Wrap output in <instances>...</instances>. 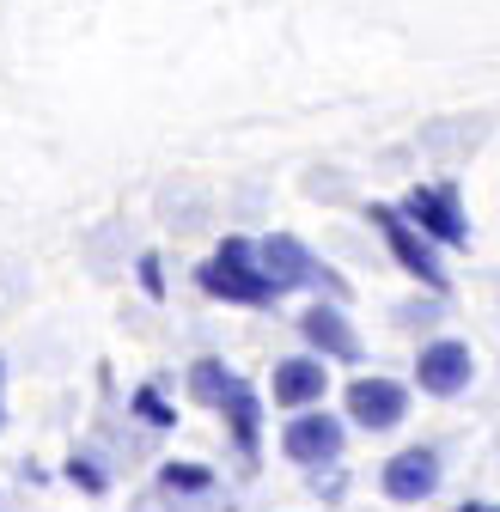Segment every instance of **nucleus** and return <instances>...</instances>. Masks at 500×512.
<instances>
[{
	"instance_id": "6e6552de",
	"label": "nucleus",
	"mask_w": 500,
	"mask_h": 512,
	"mask_svg": "<svg viewBox=\"0 0 500 512\" xmlns=\"http://www.w3.org/2000/svg\"><path fill=\"white\" fill-rule=\"evenodd\" d=\"M440 250H470V214H464V196L458 183H409L403 202H397Z\"/></svg>"
},
{
	"instance_id": "20e7f679",
	"label": "nucleus",
	"mask_w": 500,
	"mask_h": 512,
	"mask_svg": "<svg viewBox=\"0 0 500 512\" xmlns=\"http://www.w3.org/2000/svg\"><path fill=\"white\" fill-rule=\"evenodd\" d=\"M348 433H354L348 415H330V409L318 403V409H293V415L281 421V439H275V445H281V458H287L293 470L311 476V470H336V464H342Z\"/></svg>"
},
{
	"instance_id": "dca6fc26",
	"label": "nucleus",
	"mask_w": 500,
	"mask_h": 512,
	"mask_svg": "<svg viewBox=\"0 0 500 512\" xmlns=\"http://www.w3.org/2000/svg\"><path fill=\"white\" fill-rule=\"evenodd\" d=\"M440 305H446V293L409 299V305H397V324H403V330H433V324H440Z\"/></svg>"
},
{
	"instance_id": "39448f33",
	"label": "nucleus",
	"mask_w": 500,
	"mask_h": 512,
	"mask_svg": "<svg viewBox=\"0 0 500 512\" xmlns=\"http://www.w3.org/2000/svg\"><path fill=\"white\" fill-rule=\"evenodd\" d=\"M409 403H415V384L391 372H354L342 391V415L354 433H397L409 421Z\"/></svg>"
},
{
	"instance_id": "6ab92c4d",
	"label": "nucleus",
	"mask_w": 500,
	"mask_h": 512,
	"mask_svg": "<svg viewBox=\"0 0 500 512\" xmlns=\"http://www.w3.org/2000/svg\"><path fill=\"white\" fill-rule=\"evenodd\" d=\"M0 427H7V360H0Z\"/></svg>"
},
{
	"instance_id": "7ed1b4c3",
	"label": "nucleus",
	"mask_w": 500,
	"mask_h": 512,
	"mask_svg": "<svg viewBox=\"0 0 500 512\" xmlns=\"http://www.w3.org/2000/svg\"><path fill=\"white\" fill-rule=\"evenodd\" d=\"M257 250H263V269H269V281H275V293L287 299V293H324V299H348V281L324 263L318 250H311L305 238H293V232H269V238H257Z\"/></svg>"
},
{
	"instance_id": "f257e3e1",
	"label": "nucleus",
	"mask_w": 500,
	"mask_h": 512,
	"mask_svg": "<svg viewBox=\"0 0 500 512\" xmlns=\"http://www.w3.org/2000/svg\"><path fill=\"white\" fill-rule=\"evenodd\" d=\"M196 287L214 299V305H244V311H269L281 305L269 269H263V250L257 238H244V232H226L202 263H196Z\"/></svg>"
},
{
	"instance_id": "2eb2a0df",
	"label": "nucleus",
	"mask_w": 500,
	"mask_h": 512,
	"mask_svg": "<svg viewBox=\"0 0 500 512\" xmlns=\"http://www.w3.org/2000/svg\"><path fill=\"white\" fill-rule=\"evenodd\" d=\"M61 476H68V488H80L86 500H104L110 494V470H104L98 452H74L68 464H61Z\"/></svg>"
},
{
	"instance_id": "ddd939ff",
	"label": "nucleus",
	"mask_w": 500,
	"mask_h": 512,
	"mask_svg": "<svg viewBox=\"0 0 500 512\" xmlns=\"http://www.w3.org/2000/svg\"><path fill=\"white\" fill-rule=\"evenodd\" d=\"M238 384V366H226L220 354H202V360H190V372H183V391H190V403H202V409H220V397Z\"/></svg>"
},
{
	"instance_id": "9b49d317",
	"label": "nucleus",
	"mask_w": 500,
	"mask_h": 512,
	"mask_svg": "<svg viewBox=\"0 0 500 512\" xmlns=\"http://www.w3.org/2000/svg\"><path fill=\"white\" fill-rule=\"evenodd\" d=\"M220 427H226V439H232V452L244 458V464H257L263 458V391L250 384L244 372H238V384L220 397Z\"/></svg>"
},
{
	"instance_id": "4468645a",
	"label": "nucleus",
	"mask_w": 500,
	"mask_h": 512,
	"mask_svg": "<svg viewBox=\"0 0 500 512\" xmlns=\"http://www.w3.org/2000/svg\"><path fill=\"white\" fill-rule=\"evenodd\" d=\"M129 415L141 427H153V433H171L177 427V403L165 397V384H135V391H129Z\"/></svg>"
},
{
	"instance_id": "423d86ee",
	"label": "nucleus",
	"mask_w": 500,
	"mask_h": 512,
	"mask_svg": "<svg viewBox=\"0 0 500 512\" xmlns=\"http://www.w3.org/2000/svg\"><path fill=\"white\" fill-rule=\"evenodd\" d=\"M415 391L433 403H458L470 384H476V348L464 336H427L415 348Z\"/></svg>"
},
{
	"instance_id": "0eeeda50",
	"label": "nucleus",
	"mask_w": 500,
	"mask_h": 512,
	"mask_svg": "<svg viewBox=\"0 0 500 512\" xmlns=\"http://www.w3.org/2000/svg\"><path fill=\"white\" fill-rule=\"evenodd\" d=\"M440 488H446V452L433 439H415V445H403V452H391L379 464V494L391 506H421Z\"/></svg>"
},
{
	"instance_id": "a211bd4d",
	"label": "nucleus",
	"mask_w": 500,
	"mask_h": 512,
	"mask_svg": "<svg viewBox=\"0 0 500 512\" xmlns=\"http://www.w3.org/2000/svg\"><path fill=\"white\" fill-rule=\"evenodd\" d=\"M452 512H500V500H458Z\"/></svg>"
},
{
	"instance_id": "1a4fd4ad",
	"label": "nucleus",
	"mask_w": 500,
	"mask_h": 512,
	"mask_svg": "<svg viewBox=\"0 0 500 512\" xmlns=\"http://www.w3.org/2000/svg\"><path fill=\"white\" fill-rule=\"evenodd\" d=\"M293 330H299V342L311 348V354H324L330 366H360L366 360V342H360V330H354V317H348V299H311L299 317H293Z\"/></svg>"
},
{
	"instance_id": "9d476101",
	"label": "nucleus",
	"mask_w": 500,
	"mask_h": 512,
	"mask_svg": "<svg viewBox=\"0 0 500 512\" xmlns=\"http://www.w3.org/2000/svg\"><path fill=\"white\" fill-rule=\"evenodd\" d=\"M330 360L324 354H311V348H299V354H281L275 366H269V403L275 409H318L324 397H330Z\"/></svg>"
},
{
	"instance_id": "f3484780",
	"label": "nucleus",
	"mask_w": 500,
	"mask_h": 512,
	"mask_svg": "<svg viewBox=\"0 0 500 512\" xmlns=\"http://www.w3.org/2000/svg\"><path fill=\"white\" fill-rule=\"evenodd\" d=\"M135 281H141V293H147V299H165V263H159V250H141Z\"/></svg>"
},
{
	"instance_id": "f03ea898",
	"label": "nucleus",
	"mask_w": 500,
	"mask_h": 512,
	"mask_svg": "<svg viewBox=\"0 0 500 512\" xmlns=\"http://www.w3.org/2000/svg\"><path fill=\"white\" fill-rule=\"evenodd\" d=\"M366 220L379 232V244L391 250V263L421 287V293H452V275H446V250L433 244L397 202H366Z\"/></svg>"
},
{
	"instance_id": "f8f14e48",
	"label": "nucleus",
	"mask_w": 500,
	"mask_h": 512,
	"mask_svg": "<svg viewBox=\"0 0 500 512\" xmlns=\"http://www.w3.org/2000/svg\"><path fill=\"white\" fill-rule=\"evenodd\" d=\"M214 488H220L214 464H196V458H165L159 464V494H171V500H208Z\"/></svg>"
}]
</instances>
